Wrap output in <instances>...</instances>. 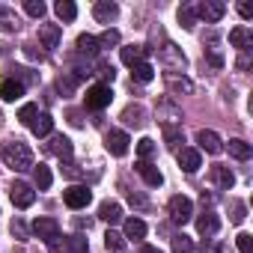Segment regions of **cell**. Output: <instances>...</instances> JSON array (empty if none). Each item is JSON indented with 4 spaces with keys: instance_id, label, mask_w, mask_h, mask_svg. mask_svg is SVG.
I'll use <instances>...</instances> for the list:
<instances>
[{
    "instance_id": "cell-1",
    "label": "cell",
    "mask_w": 253,
    "mask_h": 253,
    "mask_svg": "<svg viewBox=\"0 0 253 253\" xmlns=\"http://www.w3.org/2000/svg\"><path fill=\"white\" fill-rule=\"evenodd\" d=\"M0 155H3V164H6L9 170H15V173L33 170V152H30V146H27V143H21V140L6 143Z\"/></svg>"
},
{
    "instance_id": "cell-2",
    "label": "cell",
    "mask_w": 253,
    "mask_h": 253,
    "mask_svg": "<svg viewBox=\"0 0 253 253\" xmlns=\"http://www.w3.org/2000/svg\"><path fill=\"white\" fill-rule=\"evenodd\" d=\"M167 211H170V220H173L176 226H185V223L194 217V203H191L185 194H176V197H170Z\"/></svg>"
},
{
    "instance_id": "cell-3",
    "label": "cell",
    "mask_w": 253,
    "mask_h": 253,
    "mask_svg": "<svg viewBox=\"0 0 253 253\" xmlns=\"http://www.w3.org/2000/svg\"><path fill=\"white\" fill-rule=\"evenodd\" d=\"M84 101H86L89 110H104V107L113 101V89H110V84H92V86L86 89Z\"/></svg>"
},
{
    "instance_id": "cell-4",
    "label": "cell",
    "mask_w": 253,
    "mask_h": 253,
    "mask_svg": "<svg viewBox=\"0 0 253 253\" xmlns=\"http://www.w3.org/2000/svg\"><path fill=\"white\" fill-rule=\"evenodd\" d=\"M89 200H92V191L86 188V185H72V188H66V194H63V203L69 206V209H86L89 206Z\"/></svg>"
},
{
    "instance_id": "cell-5",
    "label": "cell",
    "mask_w": 253,
    "mask_h": 253,
    "mask_svg": "<svg viewBox=\"0 0 253 253\" xmlns=\"http://www.w3.org/2000/svg\"><path fill=\"white\" fill-rule=\"evenodd\" d=\"M33 235L51 244V241L60 238V223H57L54 217H36V220H33Z\"/></svg>"
},
{
    "instance_id": "cell-6",
    "label": "cell",
    "mask_w": 253,
    "mask_h": 253,
    "mask_svg": "<svg viewBox=\"0 0 253 253\" xmlns=\"http://www.w3.org/2000/svg\"><path fill=\"white\" fill-rule=\"evenodd\" d=\"M128 134L125 131H107L104 134V149L110 152V155H116V158H122V155H128Z\"/></svg>"
},
{
    "instance_id": "cell-7",
    "label": "cell",
    "mask_w": 253,
    "mask_h": 253,
    "mask_svg": "<svg viewBox=\"0 0 253 253\" xmlns=\"http://www.w3.org/2000/svg\"><path fill=\"white\" fill-rule=\"evenodd\" d=\"M9 197H12V206H18V209H30L36 203V191L30 185H24V182H15L9 188Z\"/></svg>"
},
{
    "instance_id": "cell-8",
    "label": "cell",
    "mask_w": 253,
    "mask_h": 253,
    "mask_svg": "<svg viewBox=\"0 0 253 253\" xmlns=\"http://www.w3.org/2000/svg\"><path fill=\"white\" fill-rule=\"evenodd\" d=\"M164 81H167V89H170L173 95H191V92H194V84H191V78H185V75L167 72Z\"/></svg>"
},
{
    "instance_id": "cell-9",
    "label": "cell",
    "mask_w": 253,
    "mask_h": 253,
    "mask_svg": "<svg viewBox=\"0 0 253 253\" xmlns=\"http://www.w3.org/2000/svg\"><path fill=\"white\" fill-rule=\"evenodd\" d=\"M176 158H179V167H182L185 173H197V170L203 167V161H200V149L182 146V149L176 152Z\"/></svg>"
},
{
    "instance_id": "cell-10",
    "label": "cell",
    "mask_w": 253,
    "mask_h": 253,
    "mask_svg": "<svg viewBox=\"0 0 253 253\" xmlns=\"http://www.w3.org/2000/svg\"><path fill=\"white\" fill-rule=\"evenodd\" d=\"M223 12H226V6L220 3V0H206V3H200V6H197V15H200V18H206V24L220 21V18H223Z\"/></svg>"
},
{
    "instance_id": "cell-11",
    "label": "cell",
    "mask_w": 253,
    "mask_h": 253,
    "mask_svg": "<svg viewBox=\"0 0 253 253\" xmlns=\"http://www.w3.org/2000/svg\"><path fill=\"white\" fill-rule=\"evenodd\" d=\"M158 119L164 125H179L182 122V107L173 104L170 98H164V101H158Z\"/></svg>"
},
{
    "instance_id": "cell-12",
    "label": "cell",
    "mask_w": 253,
    "mask_h": 253,
    "mask_svg": "<svg viewBox=\"0 0 253 253\" xmlns=\"http://www.w3.org/2000/svg\"><path fill=\"white\" fill-rule=\"evenodd\" d=\"M116 15H119V6L113 3V0H98V3L92 6V18H95V21H101V24L116 21Z\"/></svg>"
},
{
    "instance_id": "cell-13",
    "label": "cell",
    "mask_w": 253,
    "mask_h": 253,
    "mask_svg": "<svg viewBox=\"0 0 253 253\" xmlns=\"http://www.w3.org/2000/svg\"><path fill=\"white\" fill-rule=\"evenodd\" d=\"M197 143H200V149H206L209 155H220L223 152V140L214 134V131H197Z\"/></svg>"
},
{
    "instance_id": "cell-14",
    "label": "cell",
    "mask_w": 253,
    "mask_h": 253,
    "mask_svg": "<svg viewBox=\"0 0 253 253\" xmlns=\"http://www.w3.org/2000/svg\"><path fill=\"white\" fill-rule=\"evenodd\" d=\"M122 122L131 125V128H143L146 125V107L143 104H128L122 110Z\"/></svg>"
},
{
    "instance_id": "cell-15",
    "label": "cell",
    "mask_w": 253,
    "mask_h": 253,
    "mask_svg": "<svg viewBox=\"0 0 253 253\" xmlns=\"http://www.w3.org/2000/svg\"><path fill=\"white\" fill-rule=\"evenodd\" d=\"M60 39H63V30H60V24H42L39 27V42H42V48H57L60 45Z\"/></svg>"
},
{
    "instance_id": "cell-16",
    "label": "cell",
    "mask_w": 253,
    "mask_h": 253,
    "mask_svg": "<svg viewBox=\"0 0 253 253\" xmlns=\"http://www.w3.org/2000/svg\"><path fill=\"white\" fill-rule=\"evenodd\" d=\"M209 176H211V182H214L220 191H229V188L235 185V176H232V170H229V167H223V164H214V167L209 170Z\"/></svg>"
},
{
    "instance_id": "cell-17",
    "label": "cell",
    "mask_w": 253,
    "mask_h": 253,
    "mask_svg": "<svg viewBox=\"0 0 253 253\" xmlns=\"http://www.w3.org/2000/svg\"><path fill=\"white\" fill-rule=\"evenodd\" d=\"M137 173L143 176V182H146L149 188H161V185H164L161 170H158V167H152L149 161H137Z\"/></svg>"
},
{
    "instance_id": "cell-18",
    "label": "cell",
    "mask_w": 253,
    "mask_h": 253,
    "mask_svg": "<svg viewBox=\"0 0 253 253\" xmlns=\"http://www.w3.org/2000/svg\"><path fill=\"white\" fill-rule=\"evenodd\" d=\"M217 229H220V217H217L214 211H203V214L197 217V232H200V235L209 238V235H214Z\"/></svg>"
},
{
    "instance_id": "cell-19",
    "label": "cell",
    "mask_w": 253,
    "mask_h": 253,
    "mask_svg": "<svg viewBox=\"0 0 253 253\" xmlns=\"http://www.w3.org/2000/svg\"><path fill=\"white\" fill-rule=\"evenodd\" d=\"M146 54H149V48H143V45H125L119 57L125 66H137V63H146Z\"/></svg>"
},
{
    "instance_id": "cell-20",
    "label": "cell",
    "mask_w": 253,
    "mask_h": 253,
    "mask_svg": "<svg viewBox=\"0 0 253 253\" xmlns=\"http://www.w3.org/2000/svg\"><path fill=\"white\" fill-rule=\"evenodd\" d=\"M161 60H164L170 69H185V63H188V60H185V54H182L173 42H167V45L161 48Z\"/></svg>"
},
{
    "instance_id": "cell-21",
    "label": "cell",
    "mask_w": 253,
    "mask_h": 253,
    "mask_svg": "<svg viewBox=\"0 0 253 253\" xmlns=\"http://www.w3.org/2000/svg\"><path fill=\"white\" fill-rule=\"evenodd\" d=\"M24 95V84L15 81V78H6L3 84H0V98L3 101H18Z\"/></svg>"
},
{
    "instance_id": "cell-22",
    "label": "cell",
    "mask_w": 253,
    "mask_h": 253,
    "mask_svg": "<svg viewBox=\"0 0 253 253\" xmlns=\"http://www.w3.org/2000/svg\"><path fill=\"white\" fill-rule=\"evenodd\" d=\"M161 134H164L167 149H173V152H179V146L185 143V134H182L179 125H161Z\"/></svg>"
},
{
    "instance_id": "cell-23",
    "label": "cell",
    "mask_w": 253,
    "mask_h": 253,
    "mask_svg": "<svg viewBox=\"0 0 253 253\" xmlns=\"http://www.w3.org/2000/svg\"><path fill=\"white\" fill-rule=\"evenodd\" d=\"M229 45L238 48V51H250V45H253V30H247V27H235V30L229 33Z\"/></svg>"
},
{
    "instance_id": "cell-24",
    "label": "cell",
    "mask_w": 253,
    "mask_h": 253,
    "mask_svg": "<svg viewBox=\"0 0 253 253\" xmlns=\"http://www.w3.org/2000/svg\"><path fill=\"white\" fill-rule=\"evenodd\" d=\"M30 131H33L36 137H48V134L54 131V119H51V113H36V119L30 122Z\"/></svg>"
},
{
    "instance_id": "cell-25",
    "label": "cell",
    "mask_w": 253,
    "mask_h": 253,
    "mask_svg": "<svg viewBox=\"0 0 253 253\" xmlns=\"http://www.w3.org/2000/svg\"><path fill=\"white\" fill-rule=\"evenodd\" d=\"M98 217L107 220V223H119V220H122V206L113 203V200H104V203L98 206Z\"/></svg>"
},
{
    "instance_id": "cell-26",
    "label": "cell",
    "mask_w": 253,
    "mask_h": 253,
    "mask_svg": "<svg viewBox=\"0 0 253 253\" xmlns=\"http://www.w3.org/2000/svg\"><path fill=\"white\" fill-rule=\"evenodd\" d=\"M140 241V238H146V223L140 220V217H128L125 220V241Z\"/></svg>"
},
{
    "instance_id": "cell-27",
    "label": "cell",
    "mask_w": 253,
    "mask_h": 253,
    "mask_svg": "<svg viewBox=\"0 0 253 253\" xmlns=\"http://www.w3.org/2000/svg\"><path fill=\"white\" fill-rule=\"evenodd\" d=\"M48 149H51V152H54L57 158H66V161L72 158V140H69V137H63V134H54V137H51V146H48Z\"/></svg>"
},
{
    "instance_id": "cell-28",
    "label": "cell",
    "mask_w": 253,
    "mask_h": 253,
    "mask_svg": "<svg viewBox=\"0 0 253 253\" xmlns=\"http://www.w3.org/2000/svg\"><path fill=\"white\" fill-rule=\"evenodd\" d=\"M101 48H98V39L89 36V33H81L78 36V54H86V57H95Z\"/></svg>"
},
{
    "instance_id": "cell-29",
    "label": "cell",
    "mask_w": 253,
    "mask_h": 253,
    "mask_svg": "<svg viewBox=\"0 0 253 253\" xmlns=\"http://www.w3.org/2000/svg\"><path fill=\"white\" fill-rule=\"evenodd\" d=\"M226 149H229V155H232V158H238V161H247V158L253 155L250 143H244V140H238V137H232V140L226 143Z\"/></svg>"
},
{
    "instance_id": "cell-30",
    "label": "cell",
    "mask_w": 253,
    "mask_h": 253,
    "mask_svg": "<svg viewBox=\"0 0 253 253\" xmlns=\"http://www.w3.org/2000/svg\"><path fill=\"white\" fill-rule=\"evenodd\" d=\"M179 24H182L185 30H194V27H197V6H194V3H185V6L179 9Z\"/></svg>"
},
{
    "instance_id": "cell-31",
    "label": "cell",
    "mask_w": 253,
    "mask_h": 253,
    "mask_svg": "<svg viewBox=\"0 0 253 253\" xmlns=\"http://www.w3.org/2000/svg\"><path fill=\"white\" fill-rule=\"evenodd\" d=\"M155 78V69L149 66V63H137V66H131V81H137V84H149Z\"/></svg>"
},
{
    "instance_id": "cell-32",
    "label": "cell",
    "mask_w": 253,
    "mask_h": 253,
    "mask_svg": "<svg viewBox=\"0 0 253 253\" xmlns=\"http://www.w3.org/2000/svg\"><path fill=\"white\" fill-rule=\"evenodd\" d=\"M33 179H36V188H39V191H48V188H51V182H54V176H51V170H48L45 164L33 167Z\"/></svg>"
},
{
    "instance_id": "cell-33",
    "label": "cell",
    "mask_w": 253,
    "mask_h": 253,
    "mask_svg": "<svg viewBox=\"0 0 253 253\" xmlns=\"http://www.w3.org/2000/svg\"><path fill=\"white\" fill-rule=\"evenodd\" d=\"M54 12H57V15H60L63 21H75V15H78V6L72 3V0H57Z\"/></svg>"
},
{
    "instance_id": "cell-34",
    "label": "cell",
    "mask_w": 253,
    "mask_h": 253,
    "mask_svg": "<svg viewBox=\"0 0 253 253\" xmlns=\"http://www.w3.org/2000/svg\"><path fill=\"white\" fill-rule=\"evenodd\" d=\"M63 250H66V253H86L89 247H86V238H84V235H69L66 244H63Z\"/></svg>"
},
{
    "instance_id": "cell-35",
    "label": "cell",
    "mask_w": 253,
    "mask_h": 253,
    "mask_svg": "<svg viewBox=\"0 0 253 253\" xmlns=\"http://www.w3.org/2000/svg\"><path fill=\"white\" fill-rule=\"evenodd\" d=\"M0 30H3V33L18 30V18H15V12H9V9H3V6H0Z\"/></svg>"
},
{
    "instance_id": "cell-36",
    "label": "cell",
    "mask_w": 253,
    "mask_h": 253,
    "mask_svg": "<svg viewBox=\"0 0 253 253\" xmlns=\"http://www.w3.org/2000/svg\"><path fill=\"white\" fill-rule=\"evenodd\" d=\"M104 247H107V250H122V247H125V235L107 229V235H104Z\"/></svg>"
},
{
    "instance_id": "cell-37",
    "label": "cell",
    "mask_w": 253,
    "mask_h": 253,
    "mask_svg": "<svg viewBox=\"0 0 253 253\" xmlns=\"http://www.w3.org/2000/svg\"><path fill=\"white\" fill-rule=\"evenodd\" d=\"M24 12L33 15V18H42V15L48 12V6L42 3V0H24Z\"/></svg>"
},
{
    "instance_id": "cell-38",
    "label": "cell",
    "mask_w": 253,
    "mask_h": 253,
    "mask_svg": "<svg viewBox=\"0 0 253 253\" xmlns=\"http://www.w3.org/2000/svg\"><path fill=\"white\" fill-rule=\"evenodd\" d=\"M137 155H140V161H146V158H152V155H155V140H149V137H143V140L137 143Z\"/></svg>"
},
{
    "instance_id": "cell-39",
    "label": "cell",
    "mask_w": 253,
    "mask_h": 253,
    "mask_svg": "<svg viewBox=\"0 0 253 253\" xmlns=\"http://www.w3.org/2000/svg\"><path fill=\"white\" fill-rule=\"evenodd\" d=\"M113 45H119V33L116 30H104L101 39H98V48H113Z\"/></svg>"
},
{
    "instance_id": "cell-40",
    "label": "cell",
    "mask_w": 253,
    "mask_h": 253,
    "mask_svg": "<svg viewBox=\"0 0 253 253\" xmlns=\"http://www.w3.org/2000/svg\"><path fill=\"white\" fill-rule=\"evenodd\" d=\"M75 84H78L75 75H60V78H57V89H60V92H72Z\"/></svg>"
},
{
    "instance_id": "cell-41",
    "label": "cell",
    "mask_w": 253,
    "mask_h": 253,
    "mask_svg": "<svg viewBox=\"0 0 253 253\" xmlns=\"http://www.w3.org/2000/svg\"><path fill=\"white\" fill-rule=\"evenodd\" d=\"M36 113H39V107H36V104H24V107L18 110V119H21L24 125H30V122L36 119Z\"/></svg>"
},
{
    "instance_id": "cell-42",
    "label": "cell",
    "mask_w": 253,
    "mask_h": 253,
    "mask_svg": "<svg viewBox=\"0 0 253 253\" xmlns=\"http://www.w3.org/2000/svg\"><path fill=\"white\" fill-rule=\"evenodd\" d=\"M191 247H194V244H191L188 235H176V238H173V250H176V253H191Z\"/></svg>"
},
{
    "instance_id": "cell-43",
    "label": "cell",
    "mask_w": 253,
    "mask_h": 253,
    "mask_svg": "<svg viewBox=\"0 0 253 253\" xmlns=\"http://www.w3.org/2000/svg\"><path fill=\"white\" fill-rule=\"evenodd\" d=\"M12 235H18V238H27V226H24V220H12Z\"/></svg>"
},
{
    "instance_id": "cell-44",
    "label": "cell",
    "mask_w": 253,
    "mask_h": 253,
    "mask_svg": "<svg viewBox=\"0 0 253 253\" xmlns=\"http://www.w3.org/2000/svg\"><path fill=\"white\" fill-rule=\"evenodd\" d=\"M235 244H238V250H241V253H250V232H241Z\"/></svg>"
},
{
    "instance_id": "cell-45",
    "label": "cell",
    "mask_w": 253,
    "mask_h": 253,
    "mask_svg": "<svg viewBox=\"0 0 253 253\" xmlns=\"http://www.w3.org/2000/svg\"><path fill=\"white\" fill-rule=\"evenodd\" d=\"M238 12H241V18H253V3L241 0V3H238Z\"/></svg>"
},
{
    "instance_id": "cell-46",
    "label": "cell",
    "mask_w": 253,
    "mask_h": 253,
    "mask_svg": "<svg viewBox=\"0 0 253 253\" xmlns=\"http://www.w3.org/2000/svg\"><path fill=\"white\" fill-rule=\"evenodd\" d=\"M98 75H101L104 81H113V66H107V63H101V66H98Z\"/></svg>"
},
{
    "instance_id": "cell-47",
    "label": "cell",
    "mask_w": 253,
    "mask_h": 253,
    "mask_svg": "<svg viewBox=\"0 0 253 253\" xmlns=\"http://www.w3.org/2000/svg\"><path fill=\"white\" fill-rule=\"evenodd\" d=\"M235 66H238V69L244 72V69L250 66V54H247V51H241V57H238V63H235Z\"/></svg>"
},
{
    "instance_id": "cell-48",
    "label": "cell",
    "mask_w": 253,
    "mask_h": 253,
    "mask_svg": "<svg viewBox=\"0 0 253 253\" xmlns=\"http://www.w3.org/2000/svg\"><path fill=\"white\" fill-rule=\"evenodd\" d=\"M232 220H235V223L244 220V206H241V203H235V214H232Z\"/></svg>"
},
{
    "instance_id": "cell-49",
    "label": "cell",
    "mask_w": 253,
    "mask_h": 253,
    "mask_svg": "<svg viewBox=\"0 0 253 253\" xmlns=\"http://www.w3.org/2000/svg\"><path fill=\"white\" fill-rule=\"evenodd\" d=\"M66 176H72V179H75V176H78V167H75V164H72V161H66Z\"/></svg>"
},
{
    "instance_id": "cell-50",
    "label": "cell",
    "mask_w": 253,
    "mask_h": 253,
    "mask_svg": "<svg viewBox=\"0 0 253 253\" xmlns=\"http://www.w3.org/2000/svg\"><path fill=\"white\" fill-rule=\"evenodd\" d=\"M128 200H131V203H137V206H146V200H143V197H137L134 191H128Z\"/></svg>"
},
{
    "instance_id": "cell-51",
    "label": "cell",
    "mask_w": 253,
    "mask_h": 253,
    "mask_svg": "<svg viewBox=\"0 0 253 253\" xmlns=\"http://www.w3.org/2000/svg\"><path fill=\"white\" fill-rule=\"evenodd\" d=\"M69 119H72V125H84V122H81V113H78V110H72V113H69Z\"/></svg>"
},
{
    "instance_id": "cell-52",
    "label": "cell",
    "mask_w": 253,
    "mask_h": 253,
    "mask_svg": "<svg viewBox=\"0 0 253 253\" xmlns=\"http://www.w3.org/2000/svg\"><path fill=\"white\" fill-rule=\"evenodd\" d=\"M140 253H161V250H158V247H152V244H143V247H140Z\"/></svg>"
},
{
    "instance_id": "cell-53",
    "label": "cell",
    "mask_w": 253,
    "mask_h": 253,
    "mask_svg": "<svg viewBox=\"0 0 253 253\" xmlns=\"http://www.w3.org/2000/svg\"><path fill=\"white\" fill-rule=\"evenodd\" d=\"M203 253H220V250H217L214 244H209V247H203Z\"/></svg>"
}]
</instances>
